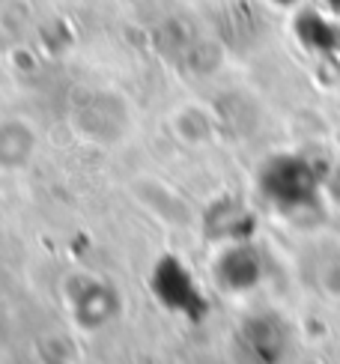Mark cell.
Masks as SVG:
<instances>
[{
  "label": "cell",
  "instance_id": "obj_1",
  "mask_svg": "<svg viewBox=\"0 0 340 364\" xmlns=\"http://www.w3.org/2000/svg\"><path fill=\"white\" fill-rule=\"evenodd\" d=\"M36 153V132L24 119H4L0 123V171L15 173L27 168Z\"/></svg>",
  "mask_w": 340,
  "mask_h": 364
}]
</instances>
